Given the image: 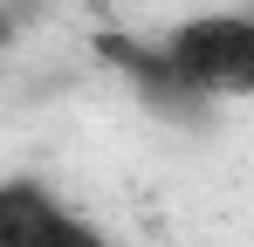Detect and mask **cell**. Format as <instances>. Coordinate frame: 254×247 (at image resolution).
<instances>
[{
	"label": "cell",
	"instance_id": "6da1fadb",
	"mask_svg": "<svg viewBox=\"0 0 254 247\" xmlns=\"http://www.w3.org/2000/svg\"><path fill=\"white\" fill-rule=\"evenodd\" d=\"M96 55L117 62L151 110L186 124H199L213 103H241L254 89V21L241 7L172 21L165 35H103Z\"/></svg>",
	"mask_w": 254,
	"mask_h": 247
},
{
	"label": "cell",
	"instance_id": "7a4b0ae2",
	"mask_svg": "<svg viewBox=\"0 0 254 247\" xmlns=\"http://www.w3.org/2000/svg\"><path fill=\"white\" fill-rule=\"evenodd\" d=\"M0 247H117L42 179H0Z\"/></svg>",
	"mask_w": 254,
	"mask_h": 247
},
{
	"label": "cell",
	"instance_id": "3957f363",
	"mask_svg": "<svg viewBox=\"0 0 254 247\" xmlns=\"http://www.w3.org/2000/svg\"><path fill=\"white\" fill-rule=\"evenodd\" d=\"M7 35H14V14H7V7H0V41H7Z\"/></svg>",
	"mask_w": 254,
	"mask_h": 247
},
{
	"label": "cell",
	"instance_id": "277c9868",
	"mask_svg": "<svg viewBox=\"0 0 254 247\" xmlns=\"http://www.w3.org/2000/svg\"><path fill=\"white\" fill-rule=\"evenodd\" d=\"M83 7H110V0H83Z\"/></svg>",
	"mask_w": 254,
	"mask_h": 247
}]
</instances>
